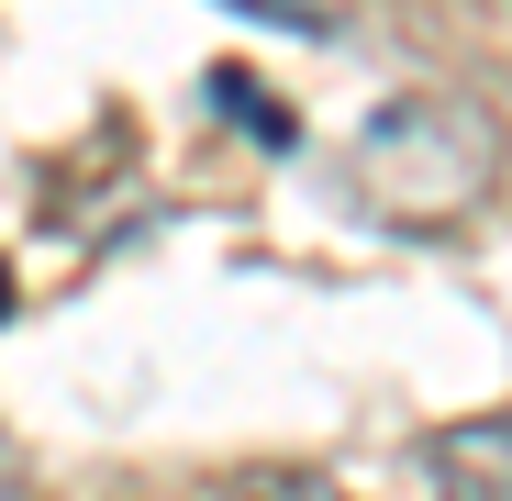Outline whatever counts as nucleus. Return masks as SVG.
Listing matches in <instances>:
<instances>
[{
  "mask_svg": "<svg viewBox=\"0 0 512 501\" xmlns=\"http://www.w3.org/2000/svg\"><path fill=\"white\" fill-rule=\"evenodd\" d=\"M446 501H512V412H468V424H435L423 446Z\"/></svg>",
  "mask_w": 512,
  "mask_h": 501,
  "instance_id": "1",
  "label": "nucleus"
},
{
  "mask_svg": "<svg viewBox=\"0 0 512 501\" xmlns=\"http://www.w3.org/2000/svg\"><path fill=\"white\" fill-rule=\"evenodd\" d=\"M0 312H12V268H0Z\"/></svg>",
  "mask_w": 512,
  "mask_h": 501,
  "instance_id": "5",
  "label": "nucleus"
},
{
  "mask_svg": "<svg viewBox=\"0 0 512 501\" xmlns=\"http://www.w3.org/2000/svg\"><path fill=\"white\" fill-rule=\"evenodd\" d=\"M223 501H346L334 479H301V468H279V479H245V490H223Z\"/></svg>",
  "mask_w": 512,
  "mask_h": 501,
  "instance_id": "3",
  "label": "nucleus"
},
{
  "mask_svg": "<svg viewBox=\"0 0 512 501\" xmlns=\"http://www.w3.org/2000/svg\"><path fill=\"white\" fill-rule=\"evenodd\" d=\"M0 501H34V490H23V468H12V446H0Z\"/></svg>",
  "mask_w": 512,
  "mask_h": 501,
  "instance_id": "4",
  "label": "nucleus"
},
{
  "mask_svg": "<svg viewBox=\"0 0 512 501\" xmlns=\"http://www.w3.org/2000/svg\"><path fill=\"white\" fill-rule=\"evenodd\" d=\"M212 101H223V112H245V123H256V145H290V112L256 90L245 67H212Z\"/></svg>",
  "mask_w": 512,
  "mask_h": 501,
  "instance_id": "2",
  "label": "nucleus"
}]
</instances>
